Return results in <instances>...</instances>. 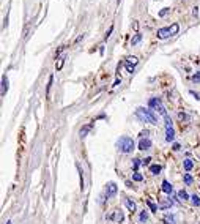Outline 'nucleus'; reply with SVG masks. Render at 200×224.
<instances>
[{"label":"nucleus","instance_id":"f257e3e1","mask_svg":"<svg viewBox=\"0 0 200 224\" xmlns=\"http://www.w3.org/2000/svg\"><path fill=\"white\" fill-rule=\"evenodd\" d=\"M135 117H137L140 122H147V123H151V125H156L158 123V118L151 112V109L137 107V109H135Z\"/></svg>","mask_w":200,"mask_h":224},{"label":"nucleus","instance_id":"f03ea898","mask_svg":"<svg viewBox=\"0 0 200 224\" xmlns=\"http://www.w3.org/2000/svg\"><path fill=\"white\" fill-rule=\"evenodd\" d=\"M117 147H118V150H120L121 153H131L134 150V141H132V137L121 136L120 139H118V142H117Z\"/></svg>","mask_w":200,"mask_h":224},{"label":"nucleus","instance_id":"7ed1b4c3","mask_svg":"<svg viewBox=\"0 0 200 224\" xmlns=\"http://www.w3.org/2000/svg\"><path fill=\"white\" fill-rule=\"evenodd\" d=\"M148 106H150V107H153L154 110H158V112H159V114H161L162 117H167V110H166L164 104H162L161 98H150V101H148Z\"/></svg>","mask_w":200,"mask_h":224},{"label":"nucleus","instance_id":"20e7f679","mask_svg":"<svg viewBox=\"0 0 200 224\" xmlns=\"http://www.w3.org/2000/svg\"><path fill=\"white\" fill-rule=\"evenodd\" d=\"M156 35H158V38H161V40H164V38H167V36H172V32H170V27H164V29H159Z\"/></svg>","mask_w":200,"mask_h":224},{"label":"nucleus","instance_id":"39448f33","mask_svg":"<svg viewBox=\"0 0 200 224\" xmlns=\"http://www.w3.org/2000/svg\"><path fill=\"white\" fill-rule=\"evenodd\" d=\"M117 191H118V188H117V185L114 182L107 183V197H114V196L117 194Z\"/></svg>","mask_w":200,"mask_h":224},{"label":"nucleus","instance_id":"423d86ee","mask_svg":"<svg viewBox=\"0 0 200 224\" xmlns=\"http://www.w3.org/2000/svg\"><path fill=\"white\" fill-rule=\"evenodd\" d=\"M151 147V141L150 139H140V142H139V150H142V152H145V150H148V148Z\"/></svg>","mask_w":200,"mask_h":224},{"label":"nucleus","instance_id":"0eeeda50","mask_svg":"<svg viewBox=\"0 0 200 224\" xmlns=\"http://www.w3.org/2000/svg\"><path fill=\"white\" fill-rule=\"evenodd\" d=\"M109 219H114V221H117V222H121L123 219H125V216H123V213L120 211V210H117L114 215H109L107 216Z\"/></svg>","mask_w":200,"mask_h":224},{"label":"nucleus","instance_id":"6e6552de","mask_svg":"<svg viewBox=\"0 0 200 224\" xmlns=\"http://www.w3.org/2000/svg\"><path fill=\"white\" fill-rule=\"evenodd\" d=\"M175 139V131L174 128H166V141L167 142H172Z\"/></svg>","mask_w":200,"mask_h":224},{"label":"nucleus","instance_id":"1a4fd4ad","mask_svg":"<svg viewBox=\"0 0 200 224\" xmlns=\"http://www.w3.org/2000/svg\"><path fill=\"white\" fill-rule=\"evenodd\" d=\"M6 90H8V78L2 76V90H0V95L5 96L6 95Z\"/></svg>","mask_w":200,"mask_h":224},{"label":"nucleus","instance_id":"9d476101","mask_svg":"<svg viewBox=\"0 0 200 224\" xmlns=\"http://www.w3.org/2000/svg\"><path fill=\"white\" fill-rule=\"evenodd\" d=\"M162 191H164L166 194H170L172 191H174V186H172L167 180H164V182H162Z\"/></svg>","mask_w":200,"mask_h":224},{"label":"nucleus","instance_id":"9b49d317","mask_svg":"<svg viewBox=\"0 0 200 224\" xmlns=\"http://www.w3.org/2000/svg\"><path fill=\"white\" fill-rule=\"evenodd\" d=\"M161 171H162V167H161L159 164H151V166H150V172H151V174H154V175L161 174Z\"/></svg>","mask_w":200,"mask_h":224},{"label":"nucleus","instance_id":"f8f14e48","mask_svg":"<svg viewBox=\"0 0 200 224\" xmlns=\"http://www.w3.org/2000/svg\"><path fill=\"white\" fill-rule=\"evenodd\" d=\"M125 204H126V207H128V210H129L131 213H134V211H135V204H134L131 199H126V201H125Z\"/></svg>","mask_w":200,"mask_h":224},{"label":"nucleus","instance_id":"ddd939ff","mask_svg":"<svg viewBox=\"0 0 200 224\" xmlns=\"http://www.w3.org/2000/svg\"><path fill=\"white\" fill-rule=\"evenodd\" d=\"M183 166H184V171H186V172H189V171L194 167V163L191 161V160H184V161H183Z\"/></svg>","mask_w":200,"mask_h":224},{"label":"nucleus","instance_id":"4468645a","mask_svg":"<svg viewBox=\"0 0 200 224\" xmlns=\"http://www.w3.org/2000/svg\"><path fill=\"white\" fill-rule=\"evenodd\" d=\"M92 126H93V123H92V125H85V126H84L82 129H80V137L84 139V137L87 136V133L90 131V129H92Z\"/></svg>","mask_w":200,"mask_h":224},{"label":"nucleus","instance_id":"2eb2a0df","mask_svg":"<svg viewBox=\"0 0 200 224\" xmlns=\"http://www.w3.org/2000/svg\"><path fill=\"white\" fill-rule=\"evenodd\" d=\"M140 40H142V33H135L131 40V46H135L137 43H140Z\"/></svg>","mask_w":200,"mask_h":224},{"label":"nucleus","instance_id":"dca6fc26","mask_svg":"<svg viewBox=\"0 0 200 224\" xmlns=\"http://www.w3.org/2000/svg\"><path fill=\"white\" fill-rule=\"evenodd\" d=\"M164 221H166V224H175V216H174V215H170V213H167L164 216Z\"/></svg>","mask_w":200,"mask_h":224},{"label":"nucleus","instance_id":"f3484780","mask_svg":"<svg viewBox=\"0 0 200 224\" xmlns=\"http://www.w3.org/2000/svg\"><path fill=\"white\" fill-rule=\"evenodd\" d=\"M139 219H140V222H147V221H148V213H147V210H142V211H140Z\"/></svg>","mask_w":200,"mask_h":224},{"label":"nucleus","instance_id":"a211bd4d","mask_svg":"<svg viewBox=\"0 0 200 224\" xmlns=\"http://www.w3.org/2000/svg\"><path fill=\"white\" fill-rule=\"evenodd\" d=\"M65 59H66V57H65V55H63V57H60V59H58V62L55 63V68H57V71H60V70L63 68V65H65Z\"/></svg>","mask_w":200,"mask_h":224},{"label":"nucleus","instance_id":"6ab92c4d","mask_svg":"<svg viewBox=\"0 0 200 224\" xmlns=\"http://www.w3.org/2000/svg\"><path fill=\"white\" fill-rule=\"evenodd\" d=\"M191 201H192V205H195V207H200V196H197V194L191 196Z\"/></svg>","mask_w":200,"mask_h":224},{"label":"nucleus","instance_id":"aec40b11","mask_svg":"<svg viewBox=\"0 0 200 224\" xmlns=\"http://www.w3.org/2000/svg\"><path fill=\"white\" fill-rule=\"evenodd\" d=\"M178 197H180L181 201H188V199H189V194H188L184 190H181V191H178Z\"/></svg>","mask_w":200,"mask_h":224},{"label":"nucleus","instance_id":"412c9836","mask_svg":"<svg viewBox=\"0 0 200 224\" xmlns=\"http://www.w3.org/2000/svg\"><path fill=\"white\" fill-rule=\"evenodd\" d=\"M183 180H184L186 185H192V182H194V179L191 177V174H184L183 175Z\"/></svg>","mask_w":200,"mask_h":224},{"label":"nucleus","instance_id":"4be33fe9","mask_svg":"<svg viewBox=\"0 0 200 224\" xmlns=\"http://www.w3.org/2000/svg\"><path fill=\"white\" fill-rule=\"evenodd\" d=\"M178 30H180V25H178V24H172V25H170V32H172V35H177Z\"/></svg>","mask_w":200,"mask_h":224},{"label":"nucleus","instance_id":"5701e85b","mask_svg":"<svg viewBox=\"0 0 200 224\" xmlns=\"http://www.w3.org/2000/svg\"><path fill=\"white\" fill-rule=\"evenodd\" d=\"M132 180H134V182H142L143 177H142V174H139V172H134V174H132Z\"/></svg>","mask_w":200,"mask_h":224},{"label":"nucleus","instance_id":"b1692460","mask_svg":"<svg viewBox=\"0 0 200 224\" xmlns=\"http://www.w3.org/2000/svg\"><path fill=\"white\" fill-rule=\"evenodd\" d=\"M147 205L150 207V210H151V211H158V208H159L158 205H154V204H153L151 201H147Z\"/></svg>","mask_w":200,"mask_h":224},{"label":"nucleus","instance_id":"393cba45","mask_svg":"<svg viewBox=\"0 0 200 224\" xmlns=\"http://www.w3.org/2000/svg\"><path fill=\"white\" fill-rule=\"evenodd\" d=\"M169 207H172V201H169V202H162V204H159V208H161V210H164V208H169Z\"/></svg>","mask_w":200,"mask_h":224},{"label":"nucleus","instance_id":"a878e982","mask_svg":"<svg viewBox=\"0 0 200 224\" xmlns=\"http://www.w3.org/2000/svg\"><path fill=\"white\" fill-rule=\"evenodd\" d=\"M140 164H142L140 160H132V169H134V172H137V167H139Z\"/></svg>","mask_w":200,"mask_h":224},{"label":"nucleus","instance_id":"bb28decb","mask_svg":"<svg viewBox=\"0 0 200 224\" xmlns=\"http://www.w3.org/2000/svg\"><path fill=\"white\" fill-rule=\"evenodd\" d=\"M125 67H126V70H128V73H132L134 71V65L129 63V62H125Z\"/></svg>","mask_w":200,"mask_h":224},{"label":"nucleus","instance_id":"cd10ccee","mask_svg":"<svg viewBox=\"0 0 200 224\" xmlns=\"http://www.w3.org/2000/svg\"><path fill=\"white\" fill-rule=\"evenodd\" d=\"M170 13V8H164V10H161L159 11V17H164L166 14H169Z\"/></svg>","mask_w":200,"mask_h":224},{"label":"nucleus","instance_id":"c85d7f7f","mask_svg":"<svg viewBox=\"0 0 200 224\" xmlns=\"http://www.w3.org/2000/svg\"><path fill=\"white\" fill-rule=\"evenodd\" d=\"M79 172H80V190L84 191V188H85V185H84V174H82V171H80V167H79Z\"/></svg>","mask_w":200,"mask_h":224},{"label":"nucleus","instance_id":"c756f323","mask_svg":"<svg viewBox=\"0 0 200 224\" xmlns=\"http://www.w3.org/2000/svg\"><path fill=\"white\" fill-rule=\"evenodd\" d=\"M178 117H180V120H181V122H183V120H184V122H188V120H189V117L184 114V112H180V114H178Z\"/></svg>","mask_w":200,"mask_h":224},{"label":"nucleus","instance_id":"7c9ffc66","mask_svg":"<svg viewBox=\"0 0 200 224\" xmlns=\"http://www.w3.org/2000/svg\"><path fill=\"white\" fill-rule=\"evenodd\" d=\"M140 163H142V166H148L151 163V158L150 156L148 158H143V160H140Z\"/></svg>","mask_w":200,"mask_h":224},{"label":"nucleus","instance_id":"2f4dec72","mask_svg":"<svg viewBox=\"0 0 200 224\" xmlns=\"http://www.w3.org/2000/svg\"><path fill=\"white\" fill-rule=\"evenodd\" d=\"M166 118V128H172V118L167 115V117H164Z\"/></svg>","mask_w":200,"mask_h":224},{"label":"nucleus","instance_id":"473e14b6","mask_svg":"<svg viewBox=\"0 0 200 224\" xmlns=\"http://www.w3.org/2000/svg\"><path fill=\"white\" fill-rule=\"evenodd\" d=\"M52 82H54V76H49V84H47V87H46V92H47V93H49V90H51Z\"/></svg>","mask_w":200,"mask_h":224},{"label":"nucleus","instance_id":"72a5a7b5","mask_svg":"<svg viewBox=\"0 0 200 224\" xmlns=\"http://www.w3.org/2000/svg\"><path fill=\"white\" fill-rule=\"evenodd\" d=\"M112 30H114V25H111V27H109V30L106 32V36H104V38H106V40H107V38H109V36H111V35H112Z\"/></svg>","mask_w":200,"mask_h":224},{"label":"nucleus","instance_id":"f704fd0d","mask_svg":"<svg viewBox=\"0 0 200 224\" xmlns=\"http://www.w3.org/2000/svg\"><path fill=\"white\" fill-rule=\"evenodd\" d=\"M126 62H129V63L135 65V63H137V57H128V60H126Z\"/></svg>","mask_w":200,"mask_h":224},{"label":"nucleus","instance_id":"c9c22d12","mask_svg":"<svg viewBox=\"0 0 200 224\" xmlns=\"http://www.w3.org/2000/svg\"><path fill=\"white\" fill-rule=\"evenodd\" d=\"M192 81L194 82H200V73H195L194 76H192Z\"/></svg>","mask_w":200,"mask_h":224},{"label":"nucleus","instance_id":"e433bc0d","mask_svg":"<svg viewBox=\"0 0 200 224\" xmlns=\"http://www.w3.org/2000/svg\"><path fill=\"white\" fill-rule=\"evenodd\" d=\"M65 48H66V46H61V48H58V49H57V52H55V55H60V52H61L63 49H65Z\"/></svg>","mask_w":200,"mask_h":224},{"label":"nucleus","instance_id":"4c0bfd02","mask_svg":"<svg viewBox=\"0 0 200 224\" xmlns=\"http://www.w3.org/2000/svg\"><path fill=\"white\" fill-rule=\"evenodd\" d=\"M180 148H181V145H180V144H174V150H175V152H178Z\"/></svg>","mask_w":200,"mask_h":224},{"label":"nucleus","instance_id":"58836bf2","mask_svg":"<svg viewBox=\"0 0 200 224\" xmlns=\"http://www.w3.org/2000/svg\"><path fill=\"white\" fill-rule=\"evenodd\" d=\"M192 14H194V16H197V14H198V8H197V6H194V10H192Z\"/></svg>","mask_w":200,"mask_h":224},{"label":"nucleus","instance_id":"ea45409f","mask_svg":"<svg viewBox=\"0 0 200 224\" xmlns=\"http://www.w3.org/2000/svg\"><path fill=\"white\" fill-rule=\"evenodd\" d=\"M137 25H139L137 21H134V22H132V29H134V30H137Z\"/></svg>","mask_w":200,"mask_h":224},{"label":"nucleus","instance_id":"a19ab883","mask_svg":"<svg viewBox=\"0 0 200 224\" xmlns=\"http://www.w3.org/2000/svg\"><path fill=\"white\" fill-rule=\"evenodd\" d=\"M82 38H84V35H82V33H80V35L77 36V38H76V43H79V41H80V40H82Z\"/></svg>","mask_w":200,"mask_h":224},{"label":"nucleus","instance_id":"79ce46f5","mask_svg":"<svg viewBox=\"0 0 200 224\" xmlns=\"http://www.w3.org/2000/svg\"><path fill=\"white\" fill-rule=\"evenodd\" d=\"M121 82V79L120 78H117V81H115V84H114V85H118V84H120Z\"/></svg>","mask_w":200,"mask_h":224},{"label":"nucleus","instance_id":"37998d69","mask_svg":"<svg viewBox=\"0 0 200 224\" xmlns=\"http://www.w3.org/2000/svg\"><path fill=\"white\" fill-rule=\"evenodd\" d=\"M6 224H11V221H8V222H6Z\"/></svg>","mask_w":200,"mask_h":224}]
</instances>
